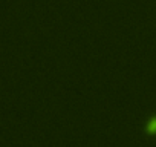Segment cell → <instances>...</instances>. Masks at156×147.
Here are the masks:
<instances>
[{
  "label": "cell",
  "mask_w": 156,
  "mask_h": 147,
  "mask_svg": "<svg viewBox=\"0 0 156 147\" xmlns=\"http://www.w3.org/2000/svg\"><path fill=\"white\" fill-rule=\"evenodd\" d=\"M147 130H148L150 133H156V118H153V120L148 123V126H147Z\"/></svg>",
  "instance_id": "obj_1"
}]
</instances>
